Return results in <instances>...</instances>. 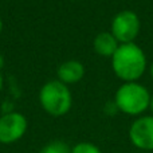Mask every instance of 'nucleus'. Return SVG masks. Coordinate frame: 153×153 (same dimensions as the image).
Here are the masks:
<instances>
[{"instance_id":"15","label":"nucleus","mask_w":153,"mask_h":153,"mask_svg":"<svg viewBox=\"0 0 153 153\" xmlns=\"http://www.w3.org/2000/svg\"><path fill=\"white\" fill-rule=\"evenodd\" d=\"M144 153H151V152H144Z\"/></svg>"},{"instance_id":"14","label":"nucleus","mask_w":153,"mask_h":153,"mask_svg":"<svg viewBox=\"0 0 153 153\" xmlns=\"http://www.w3.org/2000/svg\"><path fill=\"white\" fill-rule=\"evenodd\" d=\"M1 30H3V23H1V19H0V32H1Z\"/></svg>"},{"instance_id":"9","label":"nucleus","mask_w":153,"mask_h":153,"mask_svg":"<svg viewBox=\"0 0 153 153\" xmlns=\"http://www.w3.org/2000/svg\"><path fill=\"white\" fill-rule=\"evenodd\" d=\"M40 153H71V148L63 141H51L43 146Z\"/></svg>"},{"instance_id":"10","label":"nucleus","mask_w":153,"mask_h":153,"mask_svg":"<svg viewBox=\"0 0 153 153\" xmlns=\"http://www.w3.org/2000/svg\"><path fill=\"white\" fill-rule=\"evenodd\" d=\"M71 153H102L100 148L93 143L82 141V143L75 144L71 148Z\"/></svg>"},{"instance_id":"3","label":"nucleus","mask_w":153,"mask_h":153,"mask_svg":"<svg viewBox=\"0 0 153 153\" xmlns=\"http://www.w3.org/2000/svg\"><path fill=\"white\" fill-rule=\"evenodd\" d=\"M39 102L48 114L54 117L65 116L71 109L73 97L67 85L61 81H48L39 91Z\"/></svg>"},{"instance_id":"2","label":"nucleus","mask_w":153,"mask_h":153,"mask_svg":"<svg viewBox=\"0 0 153 153\" xmlns=\"http://www.w3.org/2000/svg\"><path fill=\"white\" fill-rule=\"evenodd\" d=\"M151 93L138 82H125L117 89L114 105L117 110L128 116H141L149 109Z\"/></svg>"},{"instance_id":"7","label":"nucleus","mask_w":153,"mask_h":153,"mask_svg":"<svg viewBox=\"0 0 153 153\" xmlns=\"http://www.w3.org/2000/svg\"><path fill=\"white\" fill-rule=\"evenodd\" d=\"M85 75V66L79 61H66L58 67V81L65 85L76 83Z\"/></svg>"},{"instance_id":"13","label":"nucleus","mask_w":153,"mask_h":153,"mask_svg":"<svg viewBox=\"0 0 153 153\" xmlns=\"http://www.w3.org/2000/svg\"><path fill=\"white\" fill-rule=\"evenodd\" d=\"M1 87H3V76L0 74V90H1Z\"/></svg>"},{"instance_id":"5","label":"nucleus","mask_w":153,"mask_h":153,"mask_svg":"<svg viewBox=\"0 0 153 153\" xmlns=\"http://www.w3.org/2000/svg\"><path fill=\"white\" fill-rule=\"evenodd\" d=\"M129 140L143 152H153V116H140L129 128Z\"/></svg>"},{"instance_id":"6","label":"nucleus","mask_w":153,"mask_h":153,"mask_svg":"<svg viewBox=\"0 0 153 153\" xmlns=\"http://www.w3.org/2000/svg\"><path fill=\"white\" fill-rule=\"evenodd\" d=\"M27 120L19 111H8L0 117V143L13 144L24 136Z\"/></svg>"},{"instance_id":"8","label":"nucleus","mask_w":153,"mask_h":153,"mask_svg":"<svg viewBox=\"0 0 153 153\" xmlns=\"http://www.w3.org/2000/svg\"><path fill=\"white\" fill-rule=\"evenodd\" d=\"M94 51L101 56H113L117 48L120 47V43L116 38L113 36L111 32H100L94 38L93 42Z\"/></svg>"},{"instance_id":"1","label":"nucleus","mask_w":153,"mask_h":153,"mask_svg":"<svg viewBox=\"0 0 153 153\" xmlns=\"http://www.w3.org/2000/svg\"><path fill=\"white\" fill-rule=\"evenodd\" d=\"M111 69L124 82H137L146 70V55L136 43L120 45L111 56Z\"/></svg>"},{"instance_id":"11","label":"nucleus","mask_w":153,"mask_h":153,"mask_svg":"<svg viewBox=\"0 0 153 153\" xmlns=\"http://www.w3.org/2000/svg\"><path fill=\"white\" fill-rule=\"evenodd\" d=\"M149 110L152 111V116H153V94H151V101H149Z\"/></svg>"},{"instance_id":"12","label":"nucleus","mask_w":153,"mask_h":153,"mask_svg":"<svg viewBox=\"0 0 153 153\" xmlns=\"http://www.w3.org/2000/svg\"><path fill=\"white\" fill-rule=\"evenodd\" d=\"M149 74H151V78H152V81H153V62H152L151 67H149Z\"/></svg>"},{"instance_id":"4","label":"nucleus","mask_w":153,"mask_h":153,"mask_svg":"<svg viewBox=\"0 0 153 153\" xmlns=\"http://www.w3.org/2000/svg\"><path fill=\"white\" fill-rule=\"evenodd\" d=\"M141 28L140 18L133 11L125 10L118 12L111 20V34L120 45L134 43Z\"/></svg>"}]
</instances>
